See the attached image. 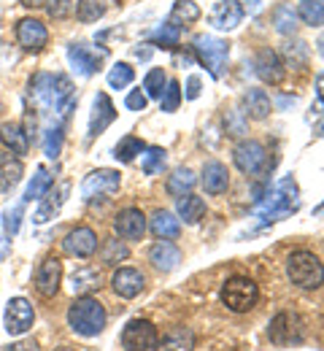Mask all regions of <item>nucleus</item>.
I'll use <instances>...</instances> for the list:
<instances>
[{
	"label": "nucleus",
	"instance_id": "nucleus-1",
	"mask_svg": "<svg viewBox=\"0 0 324 351\" xmlns=\"http://www.w3.org/2000/svg\"><path fill=\"white\" fill-rule=\"evenodd\" d=\"M297 208H300V192H297L295 178L286 176V178L278 181L273 192H268V200L265 203H257L254 206V214L262 219V224H273V221L292 217Z\"/></svg>",
	"mask_w": 324,
	"mask_h": 351
},
{
	"label": "nucleus",
	"instance_id": "nucleus-2",
	"mask_svg": "<svg viewBox=\"0 0 324 351\" xmlns=\"http://www.w3.org/2000/svg\"><path fill=\"white\" fill-rule=\"evenodd\" d=\"M105 322H108V313H105V308L97 298L82 295V298H76L73 306L68 308V327L82 338L100 335L105 330Z\"/></svg>",
	"mask_w": 324,
	"mask_h": 351
},
{
	"label": "nucleus",
	"instance_id": "nucleus-3",
	"mask_svg": "<svg viewBox=\"0 0 324 351\" xmlns=\"http://www.w3.org/2000/svg\"><path fill=\"white\" fill-rule=\"evenodd\" d=\"M286 276L297 289H319L324 284V265L311 252H295L286 260Z\"/></svg>",
	"mask_w": 324,
	"mask_h": 351
},
{
	"label": "nucleus",
	"instance_id": "nucleus-4",
	"mask_svg": "<svg viewBox=\"0 0 324 351\" xmlns=\"http://www.w3.org/2000/svg\"><path fill=\"white\" fill-rule=\"evenodd\" d=\"M260 300V287L249 276H232L222 287V303L232 313H249Z\"/></svg>",
	"mask_w": 324,
	"mask_h": 351
},
{
	"label": "nucleus",
	"instance_id": "nucleus-5",
	"mask_svg": "<svg viewBox=\"0 0 324 351\" xmlns=\"http://www.w3.org/2000/svg\"><path fill=\"white\" fill-rule=\"evenodd\" d=\"M192 51L197 54V60L205 65V71L214 76V79H222L225 76V68H227V57H230V44L216 38V36H197Z\"/></svg>",
	"mask_w": 324,
	"mask_h": 351
},
{
	"label": "nucleus",
	"instance_id": "nucleus-6",
	"mask_svg": "<svg viewBox=\"0 0 324 351\" xmlns=\"http://www.w3.org/2000/svg\"><path fill=\"white\" fill-rule=\"evenodd\" d=\"M160 346V332L151 322L133 319L122 330V349L125 351H157Z\"/></svg>",
	"mask_w": 324,
	"mask_h": 351
},
{
	"label": "nucleus",
	"instance_id": "nucleus-7",
	"mask_svg": "<svg viewBox=\"0 0 324 351\" xmlns=\"http://www.w3.org/2000/svg\"><path fill=\"white\" fill-rule=\"evenodd\" d=\"M268 338L276 343V346H292V343H300L306 338V327H303V319L297 313H278L273 316L271 327H268Z\"/></svg>",
	"mask_w": 324,
	"mask_h": 351
},
{
	"label": "nucleus",
	"instance_id": "nucleus-8",
	"mask_svg": "<svg viewBox=\"0 0 324 351\" xmlns=\"http://www.w3.org/2000/svg\"><path fill=\"white\" fill-rule=\"evenodd\" d=\"M265 160H268V154H265V146H262L260 141L246 138V141H240V143L232 149V162H235V168L246 176L260 173V171L265 168Z\"/></svg>",
	"mask_w": 324,
	"mask_h": 351
},
{
	"label": "nucleus",
	"instance_id": "nucleus-9",
	"mask_svg": "<svg viewBox=\"0 0 324 351\" xmlns=\"http://www.w3.org/2000/svg\"><path fill=\"white\" fill-rule=\"evenodd\" d=\"M122 184V173L119 171H111V168H100L92 173L84 176L82 181V197L84 200H95V197H103V195H114Z\"/></svg>",
	"mask_w": 324,
	"mask_h": 351
},
{
	"label": "nucleus",
	"instance_id": "nucleus-10",
	"mask_svg": "<svg viewBox=\"0 0 324 351\" xmlns=\"http://www.w3.org/2000/svg\"><path fill=\"white\" fill-rule=\"evenodd\" d=\"M36 322V311L25 298H11L5 306V330L8 335H25Z\"/></svg>",
	"mask_w": 324,
	"mask_h": 351
},
{
	"label": "nucleus",
	"instance_id": "nucleus-11",
	"mask_svg": "<svg viewBox=\"0 0 324 351\" xmlns=\"http://www.w3.org/2000/svg\"><path fill=\"white\" fill-rule=\"evenodd\" d=\"M62 249L71 257H82V260L84 257H92L95 252H97V232H95L92 227H76V230H71L65 235Z\"/></svg>",
	"mask_w": 324,
	"mask_h": 351
},
{
	"label": "nucleus",
	"instance_id": "nucleus-12",
	"mask_svg": "<svg viewBox=\"0 0 324 351\" xmlns=\"http://www.w3.org/2000/svg\"><path fill=\"white\" fill-rule=\"evenodd\" d=\"M16 41L25 51H41L49 44V30L44 27V22L27 16L16 25Z\"/></svg>",
	"mask_w": 324,
	"mask_h": 351
},
{
	"label": "nucleus",
	"instance_id": "nucleus-13",
	"mask_svg": "<svg viewBox=\"0 0 324 351\" xmlns=\"http://www.w3.org/2000/svg\"><path fill=\"white\" fill-rule=\"evenodd\" d=\"M254 68H257V76L265 84H273V87L281 84L284 76H286V65H284V60L278 57V51H273V49H262L257 54V60H254Z\"/></svg>",
	"mask_w": 324,
	"mask_h": 351
},
{
	"label": "nucleus",
	"instance_id": "nucleus-14",
	"mask_svg": "<svg viewBox=\"0 0 324 351\" xmlns=\"http://www.w3.org/2000/svg\"><path fill=\"white\" fill-rule=\"evenodd\" d=\"M111 287H114V292H116L119 298L133 300V298H138L140 292H143L146 278H143V273L136 270V267H119V270L114 273V278H111Z\"/></svg>",
	"mask_w": 324,
	"mask_h": 351
},
{
	"label": "nucleus",
	"instance_id": "nucleus-15",
	"mask_svg": "<svg viewBox=\"0 0 324 351\" xmlns=\"http://www.w3.org/2000/svg\"><path fill=\"white\" fill-rule=\"evenodd\" d=\"M60 281H62V263L57 257H47L36 270V289L44 298H54L60 289Z\"/></svg>",
	"mask_w": 324,
	"mask_h": 351
},
{
	"label": "nucleus",
	"instance_id": "nucleus-16",
	"mask_svg": "<svg viewBox=\"0 0 324 351\" xmlns=\"http://www.w3.org/2000/svg\"><path fill=\"white\" fill-rule=\"evenodd\" d=\"M116 119V108L114 103L108 100L105 92H97L95 95V103H92V114H90V141H95L97 135H103L105 128Z\"/></svg>",
	"mask_w": 324,
	"mask_h": 351
},
{
	"label": "nucleus",
	"instance_id": "nucleus-17",
	"mask_svg": "<svg viewBox=\"0 0 324 351\" xmlns=\"http://www.w3.org/2000/svg\"><path fill=\"white\" fill-rule=\"evenodd\" d=\"M114 230H116V235L125 238V241H140L143 232H146V217L140 214L138 208H125V211L116 214Z\"/></svg>",
	"mask_w": 324,
	"mask_h": 351
},
{
	"label": "nucleus",
	"instance_id": "nucleus-18",
	"mask_svg": "<svg viewBox=\"0 0 324 351\" xmlns=\"http://www.w3.org/2000/svg\"><path fill=\"white\" fill-rule=\"evenodd\" d=\"M243 19V5L238 0H225V3H216L208 22L216 27V30H235Z\"/></svg>",
	"mask_w": 324,
	"mask_h": 351
},
{
	"label": "nucleus",
	"instance_id": "nucleus-19",
	"mask_svg": "<svg viewBox=\"0 0 324 351\" xmlns=\"http://www.w3.org/2000/svg\"><path fill=\"white\" fill-rule=\"evenodd\" d=\"M68 192H71V186H68V184H60L57 189H49L47 195L41 197V206H38V211H36L33 221H36V224H47L49 219H54V217L60 214V208H62V203H65Z\"/></svg>",
	"mask_w": 324,
	"mask_h": 351
},
{
	"label": "nucleus",
	"instance_id": "nucleus-20",
	"mask_svg": "<svg viewBox=\"0 0 324 351\" xmlns=\"http://www.w3.org/2000/svg\"><path fill=\"white\" fill-rule=\"evenodd\" d=\"M149 263L154 265L160 273H171V270H176L179 263H182V252L171 241H160V243H154L149 249Z\"/></svg>",
	"mask_w": 324,
	"mask_h": 351
},
{
	"label": "nucleus",
	"instance_id": "nucleus-21",
	"mask_svg": "<svg viewBox=\"0 0 324 351\" xmlns=\"http://www.w3.org/2000/svg\"><path fill=\"white\" fill-rule=\"evenodd\" d=\"M68 62L79 76H92L100 65V54L90 51L84 44H71L68 46Z\"/></svg>",
	"mask_w": 324,
	"mask_h": 351
},
{
	"label": "nucleus",
	"instance_id": "nucleus-22",
	"mask_svg": "<svg viewBox=\"0 0 324 351\" xmlns=\"http://www.w3.org/2000/svg\"><path fill=\"white\" fill-rule=\"evenodd\" d=\"M0 141H3V146H5L11 154H27V152H30V138H27L25 128L16 125V122L0 125Z\"/></svg>",
	"mask_w": 324,
	"mask_h": 351
},
{
	"label": "nucleus",
	"instance_id": "nucleus-23",
	"mask_svg": "<svg viewBox=\"0 0 324 351\" xmlns=\"http://www.w3.org/2000/svg\"><path fill=\"white\" fill-rule=\"evenodd\" d=\"M203 186H205V192L208 195H222V192H227V186H230V173H227V168L222 165V162H208L205 168H203Z\"/></svg>",
	"mask_w": 324,
	"mask_h": 351
},
{
	"label": "nucleus",
	"instance_id": "nucleus-24",
	"mask_svg": "<svg viewBox=\"0 0 324 351\" xmlns=\"http://www.w3.org/2000/svg\"><path fill=\"white\" fill-rule=\"evenodd\" d=\"M22 160L11 154H0V195H8L19 181H22Z\"/></svg>",
	"mask_w": 324,
	"mask_h": 351
},
{
	"label": "nucleus",
	"instance_id": "nucleus-25",
	"mask_svg": "<svg viewBox=\"0 0 324 351\" xmlns=\"http://www.w3.org/2000/svg\"><path fill=\"white\" fill-rule=\"evenodd\" d=\"M30 95L33 100L44 108V111H54V76L51 73H38L30 82Z\"/></svg>",
	"mask_w": 324,
	"mask_h": 351
},
{
	"label": "nucleus",
	"instance_id": "nucleus-26",
	"mask_svg": "<svg viewBox=\"0 0 324 351\" xmlns=\"http://www.w3.org/2000/svg\"><path fill=\"white\" fill-rule=\"evenodd\" d=\"M149 227H151V232H154L160 241H173V238H179V232H182V221L176 219L171 211H154Z\"/></svg>",
	"mask_w": 324,
	"mask_h": 351
},
{
	"label": "nucleus",
	"instance_id": "nucleus-27",
	"mask_svg": "<svg viewBox=\"0 0 324 351\" xmlns=\"http://www.w3.org/2000/svg\"><path fill=\"white\" fill-rule=\"evenodd\" d=\"M243 108H246V114L251 119H265L273 106H271V97H268L265 89H249L243 95Z\"/></svg>",
	"mask_w": 324,
	"mask_h": 351
},
{
	"label": "nucleus",
	"instance_id": "nucleus-28",
	"mask_svg": "<svg viewBox=\"0 0 324 351\" xmlns=\"http://www.w3.org/2000/svg\"><path fill=\"white\" fill-rule=\"evenodd\" d=\"M195 184H197V178H195V173L189 168H176L173 176L168 178V186L165 189H168L171 197H184V195H192Z\"/></svg>",
	"mask_w": 324,
	"mask_h": 351
},
{
	"label": "nucleus",
	"instance_id": "nucleus-29",
	"mask_svg": "<svg viewBox=\"0 0 324 351\" xmlns=\"http://www.w3.org/2000/svg\"><path fill=\"white\" fill-rule=\"evenodd\" d=\"M176 211H179V217L186 224H197V221L205 217V200L203 197H195V195H184V197H179Z\"/></svg>",
	"mask_w": 324,
	"mask_h": 351
},
{
	"label": "nucleus",
	"instance_id": "nucleus-30",
	"mask_svg": "<svg viewBox=\"0 0 324 351\" xmlns=\"http://www.w3.org/2000/svg\"><path fill=\"white\" fill-rule=\"evenodd\" d=\"M195 349V332L186 327H176L165 341L157 346V351H192Z\"/></svg>",
	"mask_w": 324,
	"mask_h": 351
},
{
	"label": "nucleus",
	"instance_id": "nucleus-31",
	"mask_svg": "<svg viewBox=\"0 0 324 351\" xmlns=\"http://www.w3.org/2000/svg\"><path fill=\"white\" fill-rule=\"evenodd\" d=\"M200 19V5L195 3V0H179V3H173V11H171V25H176V27H182V25H192V22H197Z\"/></svg>",
	"mask_w": 324,
	"mask_h": 351
},
{
	"label": "nucleus",
	"instance_id": "nucleus-32",
	"mask_svg": "<svg viewBox=\"0 0 324 351\" xmlns=\"http://www.w3.org/2000/svg\"><path fill=\"white\" fill-rule=\"evenodd\" d=\"M273 25L281 36H292L297 30V11L289 5V3H281L273 11Z\"/></svg>",
	"mask_w": 324,
	"mask_h": 351
},
{
	"label": "nucleus",
	"instance_id": "nucleus-33",
	"mask_svg": "<svg viewBox=\"0 0 324 351\" xmlns=\"http://www.w3.org/2000/svg\"><path fill=\"white\" fill-rule=\"evenodd\" d=\"M297 16L311 25V27H322L324 25V0H300L297 5Z\"/></svg>",
	"mask_w": 324,
	"mask_h": 351
},
{
	"label": "nucleus",
	"instance_id": "nucleus-34",
	"mask_svg": "<svg viewBox=\"0 0 324 351\" xmlns=\"http://www.w3.org/2000/svg\"><path fill=\"white\" fill-rule=\"evenodd\" d=\"M49 189H51V173H49L47 168H38L36 176H33V181L27 184V189H25V203H30V200H41L44 195H47Z\"/></svg>",
	"mask_w": 324,
	"mask_h": 351
},
{
	"label": "nucleus",
	"instance_id": "nucleus-35",
	"mask_svg": "<svg viewBox=\"0 0 324 351\" xmlns=\"http://www.w3.org/2000/svg\"><path fill=\"white\" fill-rule=\"evenodd\" d=\"M165 168V149L160 146H146L140 154V171L146 176H157Z\"/></svg>",
	"mask_w": 324,
	"mask_h": 351
},
{
	"label": "nucleus",
	"instance_id": "nucleus-36",
	"mask_svg": "<svg viewBox=\"0 0 324 351\" xmlns=\"http://www.w3.org/2000/svg\"><path fill=\"white\" fill-rule=\"evenodd\" d=\"M143 149H146V143L136 138V135H127V138H122L119 143H116V149H114V157L119 160V162H133L138 154H143Z\"/></svg>",
	"mask_w": 324,
	"mask_h": 351
},
{
	"label": "nucleus",
	"instance_id": "nucleus-37",
	"mask_svg": "<svg viewBox=\"0 0 324 351\" xmlns=\"http://www.w3.org/2000/svg\"><path fill=\"white\" fill-rule=\"evenodd\" d=\"M97 281H100V273L92 270V267H79L73 276H71V289H73V295H84V292H90L97 287Z\"/></svg>",
	"mask_w": 324,
	"mask_h": 351
},
{
	"label": "nucleus",
	"instance_id": "nucleus-38",
	"mask_svg": "<svg viewBox=\"0 0 324 351\" xmlns=\"http://www.w3.org/2000/svg\"><path fill=\"white\" fill-rule=\"evenodd\" d=\"M105 11H108V0H79L76 3L79 22H97Z\"/></svg>",
	"mask_w": 324,
	"mask_h": 351
},
{
	"label": "nucleus",
	"instance_id": "nucleus-39",
	"mask_svg": "<svg viewBox=\"0 0 324 351\" xmlns=\"http://www.w3.org/2000/svg\"><path fill=\"white\" fill-rule=\"evenodd\" d=\"M179 41H182V27H176V25H171V22L160 25V27L151 33V44L162 46V49H173V46H179Z\"/></svg>",
	"mask_w": 324,
	"mask_h": 351
},
{
	"label": "nucleus",
	"instance_id": "nucleus-40",
	"mask_svg": "<svg viewBox=\"0 0 324 351\" xmlns=\"http://www.w3.org/2000/svg\"><path fill=\"white\" fill-rule=\"evenodd\" d=\"M136 79V71L127 65V62H116L111 71H108V87L111 89H125L133 84Z\"/></svg>",
	"mask_w": 324,
	"mask_h": 351
},
{
	"label": "nucleus",
	"instance_id": "nucleus-41",
	"mask_svg": "<svg viewBox=\"0 0 324 351\" xmlns=\"http://www.w3.org/2000/svg\"><path fill=\"white\" fill-rule=\"evenodd\" d=\"M22 217H25V200H19L16 206H11V208H5V211H3V230H5V235H8V238H14V235L19 232V227H22Z\"/></svg>",
	"mask_w": 324,
	"mask_h": 351
},
{
	"label": "nucleus",
	"instance_id": "nucleus-42",
	"mask_svg": "<svg viewBox=\"0 0 324 351\" xmlns=\"http://www.w3.org/2000/svg\"><path fill=\"white\" fill-rule=\"evenodd\" d=\"M179 103H182V84H179V82H168V84H165V92L160 95V108H162L165 114H173V111L179 108Z\"/></svg>",
	"mask_w": 324,
	"mask_h": 351
},
{
	"label": "nucleus",
	"instance_id": "nucleus-43",
	"mask_svg": "<svg viewBox=\"0 0 324 351\" xmlns=\"http://www.w3.org/2000/svg\"><path fill=\"white\" fill-rule=\"evenodd\" d=\"M165 84H168V79H165V71H162V68L149 71V73H146V79H143L146 97H160V95L165 92Z\"/></svg>",
	"mask_w": 324,
	"mask_h": 351
},
{
	"label": "nucleus",
	"instance_id": "nucleus-44",
	"mask_svg": "<svg viewBox=\"0 0 324 351\" xmlns=\"http://www.w3.org/2000/svg\"><path fill=\"white\" fill-rule=\"evenodd\" d=\"M62 141H65V132L62 128H49L47 135H44V154L49 160H57L60 152H62Z\"/></svg>",
	"mask_w": 324,
	"mask_h": 351
},
{
	"label": "nucleus",
	"instance_id": "nucleus-45",
	"mask_svg": "<svg viewBox=\"0 0 324 351\" xmlns=\"http://www.w3.org/2000/svg\"><path fill=\"white\" fill-rule=\"evenodd\" d=\"M127 257H130V252H127V246L119 243V241H105L103 254H100L103 265H116V263H122V260H127Z\"/></svg>",
	"mask_w": 324,
	"mask_h": 351
},
{
	"label": "nucleus",
	"instance_id": "nucleus-46",
	"mask_svg": "<svg viewBox=\"0 0 324 351\" xmlns=\"http://www.w3.org/2000/svg\"><path fill=\"white\" fill-rule=\"evenodd\" d=\"M284 54H286V60L292 62V68H306V62H308V46L303 44V41L286 44L284 46Z\"/></svg>",
	"mask_w": 324,
	"mask_h": 351
},
{
	"label": "nucleus",
	"instance_id": "nucleus-47",
	"mask_svg": "<svg viewBox=\"0 0 324 351\" xmlns=\"http://www.w3.org/2000/svg\"><path fill=\"white\" fill-rule=\"evenodd\" d=\"M44 5H47V11L54 16V19L68 16V14H71V8H73V5H71V0H47Z\"/></svg>",
	"mask_w": 324,
	"mask_h": 351
},
{
	"label": "nucleus",
	"instance_id": "nucleus-48",
	"mask_svg": "<svg viewBox=\"0 0 324 351\" xmlns=\"http://www.w3.org/2000/svg\"><path fill=\"white\" fill-rule=\"evenodd\" d=\"M125 106H127L130 111H146V106H149V97H146V92H140V89H133V92L127 95Z\"/></svg>",
	"mask_w": 324,
	"mask_h": 351
},
{
	"label": "nucleus",
	"instance_id": "nucleus-49",
	"mask_svg": "<svg viewBox=\"0 0 324 351\" xmlns=\"http://www.w3.org/2000/svg\"><path fill=\"white\" fill-rule=\"evenodd\" d=\"M184 97L186 100H197V97H200V79H197V76H189V79H186Z\"/></svg>",
	"mask_w": 324,
	"mask_h": 351
},
{
	"label": "nucleus",
	"instance_id": "nucleus-50",
	"mask_svg": "<svg viewBox=\"0 0 324 351\" xmlns=\"http://www.w3.org/2000/svg\"><path fill=\"white\" fill-rule=\"evenodd\" d=\"M5 351H41V346H38L36 341H19V343L5 346Z\"/></svg>",
	"mask_w": 324,
	"mask_h": 351
},
{
	"label": "nucleus",
	"instance_id": "nucleus-51",
	"mask_svg": "<svg viewBox=\"0 0 324 351\" xmlns=\"http://www.w3.org/2000/svg\"><path fill=\"white\" fill-rule=\"evenodd\" d=\"M316 100H319V108L324 111V73L316 76Z\"/></svg>",
	"mask_w": 324,
	"mask_h": 351
},
{
	"label": "nucleus",
	"instance_id": "nucleus-52",
	"mask_svg": "<svg viewBox=\"0 0 324 351\" xmlns=\"http://www.w3.org/2000/svg\"><path fill=\"white\" fill-rule=\"evenodd\" d=\"M47 0H22V5H27V8H38V5H44Z\"/></svg>",
	"mask_w": 324,
	"mask_h": 351
},
{
	"label": "nucleus",
	"instance_id": "nucleus-53",
	"mask_svg": "<svg viewBox=\"0 0 324 351\" xmlns=\"http://www.w3.org/2000/svg\"><path fill=\"white\" fill-rule=\"evenodd\" d=\"M289 103H292V106H295V97H289V95H284V97H281V100H278V106H281V108H286V106H289Z\"/></svg>",
	"mask_w": 324,
	"mask_h": 351
},
{
	"label": "nucleus",
	"instance_id": "nucleus-54",
	"mask_svg": "<svg viewBox=\"0 0 324 351\" xmlns=\"http://www.w3.org/2000/svg\"><path fill=\"white\" fill-rule=\"evenodd\" d=\"M5 252H8V243H5V241H3V238H0V260H3V257H5Z\"/></svg>",
	"mask_w": 324,
	"mask_h": 351
},
{
	"label": "nucleus",
	"instance_id": "nucleus-55",
	"mask_svg": "<svg viewBox=\"0 0 324 351\" xmlns=\"http://www.w3.org/2000/svg\"><path fill=\"white\" fill-rule=\"evenodd\" d=\"M316 49H319V54L324 57V33L319 36V41H316Z\"/></svg>",
	"mask_w": 324,
	"mask_h": 351
},
{
	"label": "nucleus",
	"instance_id": "nucleus-56",
	"mask_svg": "<svg viewBox=\"0 0 324 351\" xmlns=\"http://www.w3.org/2000/svg\"><path fill=\"white\" fill-rule=\"evenodd\" d=\"M316 132H319V135H322V138H324V119H322V122H319V128H316Z\"/></svg>",
	"mask_w": 324,
	"mask_h": 351
},
{
	"label": "nucleus",
	"instance_id": "nucleus-57",
	"mask_svg": "<svg viewBox=\"0 0 324 351\" xmlns=\"http://www.w3.org/2000/svg\"><path fill=\"white\" fill-rule=\"evenodd\" d=\"M57 351H73V349H57Z\"/></svg>",
	"mask_w": 324,
	"mask_h": 351
}]
</instances>
